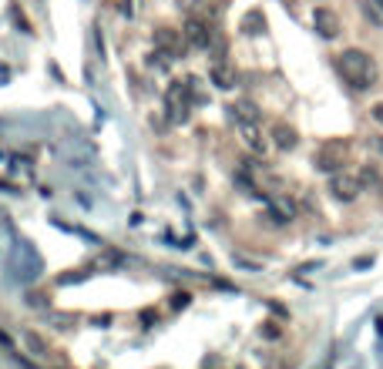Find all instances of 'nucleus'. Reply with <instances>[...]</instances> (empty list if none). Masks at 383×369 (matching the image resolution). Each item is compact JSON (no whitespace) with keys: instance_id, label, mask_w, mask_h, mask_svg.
I'll return each instance as SVG.
<instances>
[{"instance_id":"obj_17","label":"nucleus","mask_w":383,"mask_h":369,"mask_svg":"<svg viewBox=\"0 0 383 369\" xmlns=\"http://www.w3.org/2000/svg\"><path fill=\"white\" fill-rule=\"evenodd\" d=\"M370 148H373V152H383V135H377V138H370Z\"/></svg>"},{"instance_id":"obj_1","label":"nucleus","mask_w":383,"mask_h":369,"mask_svg":"<svg viewBox=\"0 0 383 369\" xmlns=\"http://www.w3.org/2000/svg\"><path fill=\"white\" fill-rule=\"evenodd\" d=\"M336 71H340V77H343L350 88H357V91H370L377 84V77H380L377 61L367 51H360V47H350V51L336 54Z\"/></svg>"},{"instance_id":"obj_10","label":"nucleus","mask_w":383,"mask_h":369,"mask_svg":"<svg viewBox=\"0 0 383 369\" xmlns=\"http://www.w3.org/2000/svg\"><path fill=\"white\" fill-rule=\"evenodd\" d=\"M243 30L245 34H262L266 30V17H262V11H249L243 17Z\"/></svg>"},{"instance_id":"obj_2","label":"nucleus","mask_w":383,"mask_h":369,"mask_svg":"<svg viewBox=\"0 0 383 369\" xmlns=\"http://www.w3.org/2000/svg\"><path fill=\"white\" fill-rule=\"evenodd\" d=\"M316 168L319 171H330V175H336V171H343V165L350 161V141L346 138H333L326 141L323 148L316 152Z\"/></svg>"},{"instance_id":"obj_14","label":"nucleus","mask_w":383,"mask_h":369,"mask_svg":"<svg viewBox=\"0 0 383 369\" xmlns=\"http://www.w3.org/2000/svg\"><path fill=\"white\" fill-rule=\"evenodd\" d=\"M115 11L125 13V17H131V13H135V4H131V0H115Z\"/></svg>"},{"instance_id":"obj_12","label":"nucleus","mask_w":383,"mask_h":369,"mask_svg":"<svg viewBox=\"0 0 383 369\" xmlns=\"http://www.w3.org/2000/svg\"><path fill=\"white\" fill-rule=\"evenodd\" d=\"M27 346H30V349H34L38 356H48V346L40 343V339H38V336H34V332H27Z\"/></svg>"},{"instance_id":"obj_6","label":"nucleus","mask_w":383,"mask_h":369,"mask_svg":"<svg viewBox=\"0 0 383 369\" xmlns=\"http://www.w3.org/2000/svg\"><path fill=\"white\" fill-rule=\"evenodd\" d=\"M185 38H189V44H195V47H209V44H212V30H209L202 21L192 17L189 24H185Z\"/></svg>"},{"instance_id":"obj_9","label":"nucleus","mask_w":383,"mask_h":369,"mask_svg":"<svg viewBox=\"0 0 383 369\" xmlns=\"http://www.w3.org/2000/svg\"><path fill=\"white\" fill-rule=\"evenodd\" d=\"M209 77H212V84L222 91H229L232 84H235V74H232L226 64H212V71H209Z\"/></svg>"},{"instance_id":"obj_4","label":"nucleus","mask_w":383,"mask_h":369,"mask_svg":"<svg viewBox=\"0 0 383 369\" xmlns=\"http://www.w3.org/2000/svg\"><path fill=\"white\" fill-rule=\"evenodd\" d=\"M155 47L165 51L168 57H182L185 54V34L172 30V27H155Z\"/></svg>"},{"instance_id":"obj_7","label":"nucleus","mask_w":383,"mask_h":369,"mask_svg":"<svg viewBox=\"0 0 383 369\" xmlns=\"http://www.w3.org/2000/svg\"><path fill=\"white\" fill-rule=\"evenodd\" d=\"M272 141H276V148H282V152H293L296 148V127H289L286 121H276L272 125Z\"/></svg>"},{"instance_id":"obj_3","label":"nucleus","mask_w":383,"mask_h":369,"mask_svg":"<svg viewBox=\"0 0 383 369\" xmlns=\"http://www.w3.org/2000/svg\"><path fill=\"white\" fill-rule=\"evenodd\" d=\"M363 188H367L363 178H360V175H350V171H336V175L330 178V191H333L336 202H353Z\"/></svg>"},{"instance_id":"obj_13","label":"nucleus","mask_w":383,"mask_h":369,"mask_svg":"<svg viewBox=\"0 0 383 369\" xmlns=\"http://www.w3.org/2000/svg\"><path fill=\"white\" fill-rule=\"evenodd\" d=\"M360 178H363V185H380V175H377V168H363V171H360Z\"/></svg>"},{"instance_id":"obj_16","label":"nucleus","mask_w":383,"mask_h":369,"mask_svg":"<svg viewBox=\"0 0 383 369\" xmlns=\"http://www.w3.org/2000/svg\"><path fill=\"white\" fill-rule=\"evenodd\" d=\"M172 299H175V302H172L175 309H179V306H189V293H179V295H172Z\"/></svg>"},{"instance_id":"obj_8","label":"nucleus","mask_w":383,"mask_h":369,"mask_svg":"<svg viewBox=\"0 0 383 369\" xmlns=\"http://www.w3.org/2000/svg\"><path fill=\"white\" fill-rule=\"evenodd\" d=\"M239 131H243L245 144H249V148H252L255 154H262V152H266V138L259 135V127H255V121H239Z\"/></svg>"},{"instance_id":"obj_15","label":"nucleus","mask_w":383,"mask_h":369,"mask_svg":"<svg viewBox=\"0 0 383 369\" xmlns=\"http://www.w3.org/2000/svg\"><path fill=\"white\" fill-rule=\"evenodd\" d=\"M370 118L377 121V125H383V101H377V104L370 108Z\"/></svg>"},{"instance_id":"obj_5","label":"nucleus","mask_w":383,"mask_h":369,"mask_svg":"<svg viewBox=\"0 0 383 369\" xmlns=\"http://www.w3.org/2000/svg\"><path fill=\"white\" fill-rule=\"evenodd\" d=\"M313 27H316L319 38H326V40H333L340 30H343V24H340V13L330 11V7H316V11H313Z\"/></svg>"},{"instance_id":"obj_11","label":"nucleus","mask_w":383,"mask_h":369,"mask_svg":"<svg viewBox=\"0 0 383 369\" xmlns=\"http://www.w3.org/2000/svg\"><path fill=\"white\" fill-rule=\"evenodd\" d=\"M229 111H232V118H235V121H255V118H259V111H255L252 101H235Z\"/></svg>"}]
</instances>
